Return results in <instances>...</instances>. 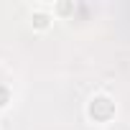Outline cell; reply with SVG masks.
I'll return each mask as SVG.
<instances>
[{
    "label": "cell",
    "mask_w": 130,
    "mask_h": 130,
    "mask_svg": "<svg viewBox=\"0 0 130 130\" xmlns=\"http://www.w3.org/2000/svg\"><path fill=\"white\" fill-rule=\"evenodd\" d=\"M87 117L92 122H100V125L110 122L115 117V102H112V97L105 94V92L89 97V102H87Z\"/></svg>",
    "instance_id": "obj_1"
},
{
    "label": "cell",
    "mask_w": 130,
    "mask_h": 130,
    "mask_svg": "<svg viewBox=\"0 0 130 130\" xmlns=\"http://www.w3.org/2000/svg\"><path fill=\"white\" fill-rule=\"evenodd\" d=\"M51 23H54V13H51L48 8H36V10L31 13V26H33V31H48Z\"/></svg>",
    "instance_id": "obj_2"
},
{
    "label": "cell",
    "mask_w": 130,
    "mask_h": 130,
    "mask_svg": "<svg viewBox=\"0 0 130 130\" xmlns=\"http://www.w3.org/2000/svg\"><path fill=\"white\" fill-rule=\"evenodd\" d=\"M51 13H54V15H61V18H67L69 13H74V3H54Z\"/></svg>",
    "instance_id": "obj_3"
}]
</instances>
